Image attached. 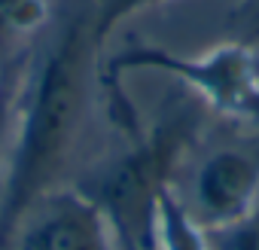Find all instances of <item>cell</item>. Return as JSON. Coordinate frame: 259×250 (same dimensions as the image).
I'll use <instances>...</instances> for the list:
<instances>
[{"label":"cell","instance_id":"cell-1","mask_svg":"<svg viewBox=\"0 0 259 250\" xmlns=\"http://www.w3.org/2000/svg\"><path fill=\"white\" fill-rule=\"evenodd\" d=\"M95 52L89 13H76L61 25L28 76L22 73L10 150L0 174V250H7L31 204L55 189V174L70 156L82 122L85 79Z\"/></svg>","mask_w":259,"mask_h":250},{"label":"cell","instance_id":"cell-2","mask_svg":"<svg viewBox=\"0 0 259 250\" xmlns=\"http://www.w3.org/2000/svg\"><path fill=\"white\" fill-rule=\"evenodd\" d=\"M125 138L128 150L85 192L104 207L125 244L150 250L156 201L165 186H174V171L195 141V113L174 107L150 125V132L138 125Z\"/></svg>","mask_w":259,"mask_h":250},{"label":"cell","instance_id":"cell-3","mask_svg":"<svg viewBox=\"0 0 259 250\" xmlns=\"http://www.w3.org/2000/svg\"><path fill=\"white\" fill-rule=\"evenodd\" d=\"M138 70H156L183 82L195 101L232 122L259 125V46L250 40L217 43L198 55L171 52L165 46L132 40L104 67L101 89L107 104L122 98V76Z\"/></svg>","mask_w":259,"mask_h":250},{"label":"cell","instance_id":"cell-4","mask_svg":"<svg viewBox=\"0 0 259 250\" xmlns=\"http://www.w3.org/2000/svg\"><path fill=\"white\" fill-rule=\"evenodd\" d=\"M7 250H122V238L85 189L55 186L31 204Z\"/></svg>","mask_w":259,"mask_h":250},{"label":"cell","instance_id":"cell-5","mask_svg":"<svg viewBox=\"0 0 259 250\" xmlns=\"http://www.w3.org/2000/svg\"><path fill=\"white\" fill-rule=\"evenodd\" d=\"M201 229L226 226L259 204V144H226L210 150L180 195Z\"/></svg>","mask_w":259,"mask_h":250},{"label":"cell","instance_id":"cell-6","mask_svg":"<svg viewBox=\"0 0 259 250\" xmlns=\"http://www.w3.org/2000/svg\"><path fill=\"white\" fill-rule=\"evenodd\" d=\"M150 250H207L204 229L186 211L177 186H165L156 201Z\"/></svg>","mask_w":259,"mask_h":250},{"label":"cell","instance_id":"cell-7","mask_svg":"<svg viewBox=\"0 0 259 250\" xmlns=\"http://www.w3.org/2000/svg\"><path fill=\"white\" fill-rule=\"evenodd\" d=\"M52 19V0H0V40H28Z\"/></svg>","mask_w":259,"mask_h":250},{"label":"cell","instance_id":"cell-8","mask_svg":"<svg viewBox=\"0 0 259 250\" xmlns=\"http://www.w3.org/2000/svg\"><path fill=\"white\" fill-rule=\"evenodd\" d=\"M159 4H165V0H98L95 10L89 13V22H92V40H95V46L101 49L125 19H132V16H135V13H141V10L159 7Z\"/></svg>","mask_w":259,"mask_h":250},{"label":"cell","instance_id":"cell-9","mask_svg":"<svg viewBox=\"0 0 259 250\" xmlns=\"http://www.w3.org/2000/svg\"><path fill=\"white\" fill-rule=\"evenodd\" d=\"M207 250H259V204L217 229H204Z\"/></svg>","mask_w":259,"mask_h":250},{"label":"cell","instance_id":"cell-10","mask_svg":"<svg viewBox=\"0 0 259 250\" xmlns=\"http://www.w3.org/2000/svg\"><path fill=\"white\" fill-rule=\"evenodd\" d=\"M19 82H22V73L4 70V86H0V174H4L7 150H10V132H13V113H16Z\"/></svg>","mask_w":259,"mask_h":250},{"label":"cell","instance_id":"cell-11","mask_svg":"<svg viewBox=\"0 0 259 250\" xmlns=\"http://www.w3.org/2000/svg\"><path fill=\"white\" fill-rule=\"evenodd\" d=\"M238 25H241V40H250L259 46V0H241Z\"/></svg>","mask_w":259,"mask_h":250},{"label":"cell","instance_id":"cell-12","mask_svg":"<svg viewBox=\"0 0 259 250\" xmlns=\"http://www.w3.org/2000/svg\"><path fill=\"white\" fill-rule=\"evenodd\" d=\"M122 250H141V247H135V244H125V241H122Z\"/></svg>","mask_w":259,"mask_h":250},{"label":"cell","instance_id":"cell-13","mask_svg":"<svg viewBox=\"0 0 259 250\" xmlns=\"http://www.w3.org/2000/svg\"><path fill=\"white\" fill-rule=\"evenodd\" d=\"M0 86H4V73H0Z\"/></svg>","mask_w":259,"mask_h":250}]
</instances>
